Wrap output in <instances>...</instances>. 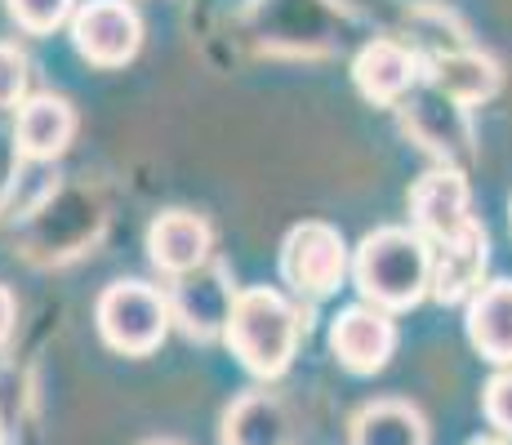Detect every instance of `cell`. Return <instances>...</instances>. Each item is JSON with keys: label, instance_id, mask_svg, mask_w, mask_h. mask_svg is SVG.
Here are the masks:
<instances>
[{"label": "cell", "instance_id": "1", "mask_svg": "<svg viewBox=\"0 0 512 445\" xmlns=\"http://www.w3.org/2000/svg\"><path fill=\"white\" fill-rule=\"evenodd\" d=\"M352 281L383 312L415 308L432 290V254L415 227H379L352 254Z\"/></svg>", "mask_w": 512, "mask_h": 445}, {"label": "cell", "instance_id": "2", "mask_svg": "<svg viewBox=\"0 0 512 445\" xmlns=\"http://www.w3.org/2000/svg\"><path fill=\"white\" fill-rule=\"evenodd\" d=\"M299 312L290 308V299L268 285H254V290H241L232 299V316H228V348L236 352V361L245 365L259 379H277V374L290 370L294 348H299Z\"/></svg>", "mask_w": 512, "mask_h": 445}, {"label": "cell", "instance_id": "3", "mask_svg": "<svg viewBox=\"0 0 512 445\" xmlns=\"http://www.w3.org/2000/svg\"><path fill=\"white\" fill-rule=\"evenodd\" d=\"M98 334H103L107 348L125 352V356H147L165 343L170 334V299L161 290L143 281H112L98 294Z\"/></svg>", "mask_w": 512, "mask_h": 445}, {"label": "cell", "instance_id": "4", "mask_svg": "<svg viewBox=\"0 0 512 445\" xmlns=\"http://www.w3.org/2000/svg\"><path fill=\"white\" fill-rule=\"evenodd\" d=\"M397 107H401V130L415 138L423 152H432L450 170H468L477 147H472V125H468L464 103L446 98L428 81H419Z\"/></svg>", "mask_w": 512, "mask_h": 445}, {"label": "cell", "instance_id": "5", "mask_svg": "<svg viewBox=\"0 0 512 445\" xmlns=\"http://www.w3.org/2000/svg\"><path fill=\"white\" fill-rule=\"evenodd\" d=\"M281 276L303 299H330L343 285V276H348V241H343V232L321 219L290 227V236L281 241Z\"/></svg>", "mask_w": 512, "mask_h": 445}, {"label": "cell", "instance_id": "6", "mask_svg": "<svg viewBox=\"0 0 512 445\" xmlns=\"http://www.w3.org/2000/svg\"><path fill=\"white\" fill-rule=\"evenodd\" d=\"M72 45L94 67H125L143 45V18L130 0H85L72 14Z\"/></svg>", "mask_w": 512, "mask_h": 445}, {"label": "cell", "instance_id": "7", "mask_svg": "<svg viewBox=\"0 0 512 445\" xmlns=\"http://www.w3.org/2000/svg\"><path fill=\"white\" fill-rule=\"evenodd\" d=\"M232 285H228V267L223 263H201L192 272L174 276V299L170 312L174 321L183 325L192 339H219L228 330V316H232Z\"/></svg>", "mask_w": 512, "mask_h": 445}, {"label": "cell", "instance_id": "8", "mask_svg": "<svg viewBox=\"0 0 512 445\" xmlns=\"http://www.w3.org/2000/svg\"><path fill=\"white\" fill-rule=\"evenodd\" d=\"M392 348H397V325L374 303H357L343 308L330 325V352L343 370L352 374H379L388 365Z\"/></svg>", "mask_w": 512, "mask_h": 445}, {"label": "cell", "instance_id": "9", "mask_svg": "<svg viewBox=\"0 0 512 445\" xmlns=\"http://www.w3.org/2000/svg\"><path fill=\"white\" fill-rule=\"evenodd\" d=\"M410 219H415V232L423 241H450V236H459L472 219V205H468V178L464 170H450V165H441V170L423 174L415 187H410Z\"/></svg>", "mask_w": 512, "mask_h": 445}, {"label": "cell", "instance_id": "10", "mask_svg": "<svg viewBox=\"0 0 512 445\" xmlns=\"http://www.w3.org/2000/svg\"><path fill=\"white\" fill-rule=\"evenodd\" d=\"M432 299L437 303H464L481 290V276L490 263V236L481 223H468L450 241H432Z\"/></svg>", "mask_w": 512, "mask_h": 445}, {"label": "cell", "instance_id": "11", "mask_svg": "<svg viewBox=\"0 0 512 445\" xmlns=\"http://www.w3.org/2000/svg\"><path fill=\"white\" fill-rule=\"evenodd\" d=\"M76 138V112L67 98L58 94H32L18 103V121H14V152L18 161H36L49 165L72 147Z\"/></svg>", "mask_w": 512, "mask_h": 445}, {"label": "cell", "instance_id": "12", "mask_svg": "<svg viewBox=\"0 0 512 445\" xmlns=\"http://www.w3.org/2000/svg\"><path fill=\"white\" fill-rule=\"evenodd\" d=\"M352 81H357L361 98L379 107H397L423 81V58L397 41H370L352 58Z\"/></svg>", "mask_w": 512, "mask_h": 445}, {"label": "cell", "instance_id": "13", "mask_svg": "<svg viewBox=\"0 0 512 445\" xmlns=\"http://www.w3.org/2000/svg\"><path fill=\"white\" fill-rule=\"evenodd\" d=\"M210 250H214L210 223L192 210H165L147 227V259L165 276H183L192 267L210 263Z\"/></svg>", "mask_w": 512, "mask_h": 445}, {"label": "cell", "instance_id": "14", "mask_svg": "<svg viewBox=\"0 0 512 445\" xmlns=\"http://www.w3.org/2000/svg\"><path fill=\"white\" fill-rule=\"evenodd\" d=\"M423 81L432 89H441L446 98H455V103L477 107L486 98H495L504 72H499V63L490 54L459 45V49H437V54L423 58Z\"/></svg>", "mask_w": 512, "mask_h": 445}, {"label": "cell", "instance_id": "15", "mask_svg": "<svg viewBox=\"0 0 512 445\" xmlns=\"http://www.w3.org/2000/svg\"><path fill=\"white\" fill-rule=\"evenodd\" d=\"M468 339L486 361L512 365V281L481 285L468 299Z\"/></svg>", "mask_w": 512, "mask_h": 445}, {"label": "cell", "instance_id": "16", "mask_svg": "<svg viewBox=\"0 0 512 445\" xmlns=\"http://www.w3.org/2000/svg\"><path fill=\"white\" fill-rule=\"evenodd\" d=\"M223 445H290L285 405L268 392H245L223 414Z\"/></svg>", "mask_w": 512, "mask_h": 445}, {"label": "cell", "instance_id": "17", "mask_svg": "<svg viewBox=\"0 0 512 445\" xmlns=\"http://www.w3.org/2000/svg\"><path fill=\"white\" fill-rule=\"evenodd\" d=\"M352 445H428V419L410 401H370L352 419Z\"/></svg>", "mask_w": 512, "mask_h": 445}, {"label": "cell", "instance_id": "18", "mask_svg": "<svg viewBox=\"0 0 512 445\" xmlns=\"http://www.w3.org/2000/svg\"><path fill=\"white\" fill-rule=\"evenodd\" d=\"M72 5L76 0H5L9 18H14L27 36H49L63 23H72Z\"/></svg>", "mask_w": 512, "mask_h": 445}, {"label": "cell", "instance_id": "19", "mask_svg": "<svg viewBox=\"0 0 512 445\" xmlns=\"http://www.w3.org/2000/svg\"><path fill=\"white\" fill-rule=\"evenodd\" d=\"M27 76H32V63L18 45L0 41V107H18L27 98Z\"/></svg>", "mask_w": 512, "mask_h": 445}, {"label": "cell", "instance_id": "20", "mask_svg": "<svg viewBox=\"0 0 512 445\" xmlns=\"http://www.w3.org/2000/svg\"><path fill=\"white\" fill-rule=\"evenodd\" d=\"M486 419L495 423L504 437H512V370L495 374L486 383Z\"/></svg>", "mask_w": 512, "mask_h": 445}, {"label": "cell", "instance_id": "21", "mask_svg": "<svg viewBox=\"0 0 512 445\" xmlns=\"http://www.w3.org/2000/svg\"><path fill=\"white\" fill-rule=\"evenodd\" d=\"M14 316H18V308H14V294L0 285V343L14 334Z\"/></svg>", "mask_w": 512, "mask_h": 445}, {"label": "cell", "instance_id": "22", "mask_svg": "<svg viewBox=\"0 0 512 445\" xmlns=\"http://www.w3.org/2000/svg\"><path fill=\"white\" fill-rule=\"evenodd\" d=\"M472 445H508V441H495V437H481V441H472Z\"/></svg>", "mask_w": 512, "mask_h": 445}, {"label": "cell", "instance_id": "23", "mask_svg": "<svg viewBox=\"0 0 512 445\" xmlns=\"http://www.w3.org/2000/svg\"><path fill=\"white\" fill-rule=\"evenodd\" d=\"M147 445H179V441H147Z\"/></svg>", "mask_w": 512, "mask_h": 445}, {"label": "cell", "instance_id": "24", "mask_svg": "<svg viewBox=\"0 0 512 445\" xmlns=\"http://www.w3.org/2000/svg\"><path fill=\"white\" fill-rule=\"evenodd\" d=\"M0 445H5V423H0Z\"/></svg>", "mask_w": 512, "mask_h": 445}]
</instances>
